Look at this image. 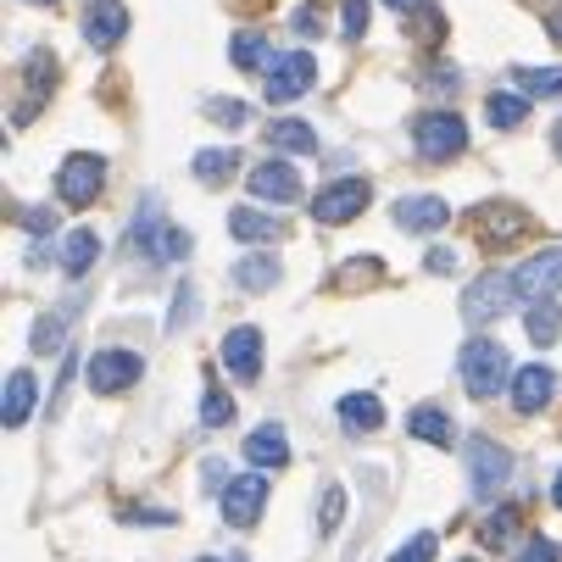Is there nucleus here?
Here are the masks:
<instances>
[{
	"instance_id": "nucleus-12",
	"label": "nucleus",
	"mask_w": 562,
	"mask_h": 562,
	"mask_svg": "<svg viewBox=\"0 0 562 562\" xmlns=\"http://www.w3.org/2000/svg\"><path fill=\"white\" fill-rule=\"evenodd\" d=\"M513 284H518V295H524V301H551V295L562 290V246L535 251V257L513 273Z\"/></svg>"
},
{
	"instance_id": "nucleus-7",
	"label": "nucleus",
	"mask_w": 562,
	"mask_h": 562,
	"mask_svg": "<svg viewBox=\"0 0 562 562\" xmlns=\"http://www.w3.org/2000/svg\"><path fill=\"white\" fill-rule=\"evenodd\" d=\"M507 473H513V451L507 446H496V440H473L468 446V479H473L479 502H491L507 485Z\"/></svg>"
},
{
	"instance_id": "nucleus-34",
	"label": "nucleus",
	"mask_w": 562,
	"mask_h": 562,
	"mask_svg": "<svg viewBox=\"0 0 562 562\" xmlns=\"http://www.w3.org/2000/svg\"><path fill=\"white\" fill-rule=\"evenodd\" d=\"M340 513H346V491H340V485H329V491H324V513H317V529L329 535V529L340 524Z\"/></svg>"
},
{
	"instance_id": "nucleus-28",
	"label": "nucleus",
	"mask_w": 562,
	"mask_h": 562,
	"mask_svg": "<svg viewBox=\"0 0 562 562\" xmlns=\"http://www.w3.org/2000/svg\"><path fill=\"white\" fill-rule=\"evenodd\" d=\"M234 168H239V150H201L195 156V179L201 184H223V179H234Z\"/></svg>"
},
{
	"instance_id": "nucleus-20",
	"label": "nucleus",
	"mask_w": 562,
	"mask_h": 562,
	"mask_svg": "<svg viewBox=\"0 0 562 562\" xmlns=\"http://www.w3.org/2000/svg\"><path fill=\"white\" fill-rule=\"evenodd\" d=\"M29 413H34V373H12L7 401H0V418H7V429H18V424H29Z\"/></svg>"
},
{
	"instance_id": "nucleus-15",
	"label": "nucleus",
	"mask_w": 562,
	"mask_h": 562,
	"mask_svg": "<svg viewBox=\"0 0 562 562\" xmlns=\"http://www.w3.org/2000/svg\"><path fill=\"white\" fill-rule=\"evenodd\" d=\"M223 368L234 373V379H257L262 373V335L257 329H234V335H223Z\"/></svg>"
},
{
	"instance_id": "nucleus-46",
	"label": "nucleus",
	"mask_w": 562,
	"mask_h": 562,
	"mask_svg": "<svg viewBox=\"0 0 562 562\" xmlns=\"http://www.w3.org/2000/svg\"><path fill=\"white\" fill-rule=\"evenodd\" d=\"M551 502H557V507H562V473H557V485H551Z\"/></svg>"
},
{
	"instance_id": "nucleus-31",
	"label": "nucleus",
	"mask_w": 562,
	"mask_h": 562,
	"mask_svg": "<svg viewBox=\"0 0 562 562\" xmlns=\"http://www.w3.org/2000/svg\"><path fill=\"white\" fill-rule=\"evenodd\" d=\"M279 56H268V40L262 34H234V67H246V72H268Z\"/></svg>"
},
{
	"instance_id": "nucleus-14",
	"label": "nucleus",
	"mask_w": 562,
	"mask_h": 562,
	"mask_svg": "<svg viewBox=\"0 0 562 562\" xmlns=\"http://www.w3.org/2000/svg\"><path fill=\"white\" fill-rule=\"evenodd\" d=\"M251 195L290 206V201H301V173H295L290 162H257V168H251Z\"/></svg>"
},
{
	"instance_id": "nucleus-47",
	"label": "nucleus",
	"mask_w": 562,
	"mask_h": 562,
	"mask_svg": "<svg viewBox=\"0 0 562 562\" xmlns=\"http://www.w3.org/2000/svg\"><path fill=\"white\" fill-rule=\"evenodd\" d=\"M551 145H557V156H562V123H557V128H551Z\"/></svg>"
},
{
	"instance_id": "nucleus-39",
	"label": "nucleus",
	"mask_w": 562,
	"mask_h": 562,
	"mask_svg": "<svg viewBox=\"0 0 562 562\" xmlns=\"http://www.w3.org/2000/svg\"><path fill=\"white\" fill-rule=\"evenodd\" d=\"M440 29H446V18H440L435 7H418V40H424V45H435V34H440Z\"/></svg>"
},
{
	"instance_id": "nucleus-5",
	"label": "nucleus",
	"mask_w": 562,
	"mask_h": 562,
	"mask_svg": "<svg viewBox=\"0 0 562 562\" xmlns=\"http://www.w3.org/2000/svg\"><path fill=\"white\" fill-rule=\"evenodd\" d=\"M518 301V284L513 273H485V279H473L468 295H462V317L468 324H496V317Z\"/></svg>"
},
{
	"instance_id": "nucleus-32",
	"label": "nucleus",
	"mask_w": 562,
	"mask_h": 562,
	"mask_svg": "<svg viewBox=\"0 0 562 562\" xmlns=\"http://www.w3.org/2000/svg\"><path fill=\"white\" fill-rule=\"evenodd\" d=\"M201 424H206V429H223V424H234V401H228L223 390H206V401H201Z\"/></svg>"
},
{
	"instance_id": "nucleus-30",
	"label": "nucleus",
	"mask_w": 562,
	"mask_h": 562,
	"mask_svg": "<svg viewBox=\"0 0 562 562\" xmlns=\"http://www.w3.org/2000/svg\"><path fill=\"white\" fill-rule=\"evenodd\" d=\"M485 117H491V128H518L524 117H529V95H491L485 101Z\"/></svg>"
},
{
	"instance_id": "nucleus-33",
	"label": "nucleus",
	"mask_w": 562,
	"mask_h": 562,
	"mask_svg": "<svg viewBox=\"0 0 562 562\" xmlns=\"http://www.w3.org/2000/svg\"><path fill=\"white\" fill-rule=\"evenodd\" d=\"M61 335H67V312L40 317V329H34V351H40V357H45V351H56V346H61Z\"/></svg>"
},
{
	"instance_id": "nucleus-43",
	"label": "nucleus",
	"mask_w": 562,
	"mask_h": 562,
	"mask_svg": "<svg viewBox=\"0 0 562 562\" xmlns=\"http://www.w3.org/2000/svg\"><path fill=\"white\" fill-rule=\"evenodd\" d=\"M424 268H429V273H451V268H457V251H440V246H435V251L424 257Z\"/></svg>"
},
{
	"instance_id": "nucleus-22",
	"label": "nucleus",
	"mask_w": 562,
	"mask_h": 562,
	"mask_svg": "<svg viewBox=\"0 0 562 562\" xmlns=\"http://www.w3.org/2000/svg\"><path fill=\"white\" fill-rule=\"evenodd\" d=\"M513 78L529 101H562V67H518Z\"/></svg>"
},
{
	"instance_id": "nucleus-45",
	"label": "nucleus",
	"mask_w": 562,
	"mask_h": 562,
	"mask_svg": "<svg viewBox=\"0 0 562 562\" xmlns=\"http://www.w3.org/2000/svg\"><path fill=\"white\" fill-rule=\"evenodd\" d=\"M384 7H395V12H418L424 0H384Z\"/></svg>"
},
{
	"instance_id": "nucleus-8",
	"label": "nucleus",
	"mask_w": 562,
	"mask_h": 562,
	"mask_svg": "<svg viewBox=\"0 0 562 562\" xmlns=\"http://www.w3.org/2000/svg\"><path fill=\"white\" fill-rule=\"evenodd\" d=\"M268 507V479L262 473H246V479H228L223 485V524L234 529H251Z\"/></svg>"
},
{
	"instance_id": "nucleus-41",
	"label": "nucleus",
	"mask_w": 562,
	"mask_h": 562,
	"mask_svg": "<svg viewBox=\"0 0 562 562\" xmlns=\"http://www.w3.org/2000/svg\"><path fill=\"white\" fill-rule=\"evenodd\" d=\"M190 312H195V290L184 284V290L173 295V329H179V324H190Z\"/></svg>"
},
{
	"instance_id": "nucleus-40",
	"label": "nucleus",
	"mask_w": 562,
	"mask_h": 562,
	"mask_svg": "<svg viewBox=\"0 0 562 562\" xmlns=\"http://www.w3.org/2000/svg\"><path fill=\"white\" fill-rule=\"evenodd\" d=\"M295 34H312V40H317V34H324V12L301 7V12H295Z\"/></svg>"
},
{
	"instance_id": "nucleus-19",
	"label": "nucleus",
	"mask_w": 562,
	"mask_h": 562,
	"mask_svg": "<svg viewBox=\"0 0 562 562\" xmlns=\"http://www.w3.org/2000/svg\"><path fill=\"white\" fill-rule=\"evenodd\" d=\"M246 457H251L257 468H284V462H290L284 429H279V424H262V429H251V440H246Z\"/></svg>"
},
{
	"instance_id": "nucleus-24",
	"label": "nucleus",
	"mask_w": 562,
	"mask_h": 562,
	"mask_svg": "<svg viewBox=\"0 0 562 562\" xmlns=\"http://www.w3.org/2000/svg\"><path fill=\"white\" fill-rule=\"evenodd\" d=\"M340 424H346L351 435H373V429L384 424V407H379L373 395H346V401H340Z\"/></svg>"
},
{
	"instance_id": "nucleus-49",
	"label": "nucleus",
	"mask_w": 562,
	"mask_h": 562,
	"mask_svg": "<svg viewBox=\"0 0 562 562\" xmlns=\"http://www.w3.org/2000/svg\"><path fill=\"white\" fill-rule=\"evenodd\" d=\"M462 562H473V557H462Z\"/></svg>"
},
{
	"instance_id": "nucleus-37",
	"label": "nucleus",
	"mask_w": 562,
	"mask_h": 562,
	"mask_svg": "<svg viewBox=\"0 0 562 562\" xmlns=\"http://www.w3.org/2000/svg\"><path fill=\"white\" fill-rule=\"evenodd\" d=\"M346 40H362L368 34V0H346Z\"/></svg>"
},
{
	"instance_id": "nucleus-21",
	"label": "nucleus",
	"mask_w": 562,
	"mask_h": 562,
	"mask_svg": "<svg viewBox=\"0 0 562 562\" xmlns=\"http://www.w3.org/2000/svg\"><path fill=\"white\" fill-rule=\"evenodd\" d=\"M279 257H246V262H234V284L239 290H251V295H262V290H273L279 284Z\"/></svg>"
},
{
	"instance_id": "nucleus-36",
	"label": "nucleus",
	"mask_w": 562,
	"mask_h": 562,
	"mask_svg": "<svg viewBox=\"0 0 562 562\" xmlns=\"http://www.w3.org/2000/svg\"><path fill=\"white\" fill-rule=\"evenodd\" d=\"M518 562H562V546H557V540H546V535H535V540L518 551Z\"/></svg>"
},
{
	"instance_id": "nucleus-4",
	"label": "nucleus",
	"mask_w": 562,
	"mask_h": 562,
	"mask_svg": "<svg viewBox=\"0 0 562 562\" xmlns=\"http://www.w3.org/2000/svg\"><path fill=\"white\" fill-rule=\"evenodd\" d=\"M312 78H317L312 50H284V56L262 72V95H268L273 106H290V101H301V95L312 90Z\"/></svg>"
},
{
	"instance_id": "nucleus-48",
	"label": "nucleus",
	"mask_w": 562,
	"mask_h": 562,
	"mask_svg": "<svg viewBox=\"0 0 562 562\" xmlns=\"http://www.w3.org/2000/svg\"><path fill=\"white\" fill-rule=\"evenodd\" d=\"M201 562H246V557H201Z\"/></svg>"
},
{
	"instance_id": "nucleus-23",
	"label": "nucleus",
	"mask_w": 562,
	"mask_h": 562,
	"mask_svg": "<svg viewBox=\"0 0 562 562\" xmlns=\"http://www.w3.org/2000/svg\"><path fill=\"white\" fill-rule=\"evenodd\" d=\"M524 329H529V340H535V346H551V340L562 335V306H557V301H529Z\"/></svg>"
},
{
	"instance_id": "nucleus-1",
	"label": "nucleus",
	"mask_w": 562,
	"mask_h": 562,
	"mask_svg": "<svg viewBox=\"0 0 562 562\" xmlns=\"http://www.w3.org/2000/svg\"><path fill=\"white\" fill-rule=\"evenodd\" d=\"M128 251H145L150 262H179V257H190V234L162 217L156 195H145L139 212H134V223H128Z\"/></svg>"
},
{
	"instance_id": "nucleus-44",
	"label": "nucleus",
	"mask_w": 562,
	"mask_h": 562,
	"mask_svg": "<svg viewBox=\"0 0 562 562\" xmlns=\"http://www.w3.org/2000/svg\"><path fill=\"white\" fill-rule=\"evenodd\" d=\"M546 29H551V40H557V45H562V12H557V7H551V12H546Z\"/></svg>"
},
{
	"instance_id": "nucleus-26",
	"label": "nucleus",
	"mask_w": 562,
	"mask_h": 562,
	"mask_svg": "<svg viewBox=\"0 0 562 562\" xmlns=\"http://www.w3.org/2000/svg\"><path fill=\"white\" fill-rule=\"evenodd\" d=\"M268 145L295 150V156H312V150H317V128H312V123H301V117H284V123H273V128H268Z\"/></svg>"
},
{
	"instance_id": "nucleus-13",
	"label": "nucleus",
	"mask_w": 562,
	"mask_h": 562,
	"mask_svg": "<svg viewBox=\"0 0 562 562\" xmlns=\"http://www.w3.org/2000/svg\"><path fill=\"white\" fill-rule=\"evenodd\" d=\"M390 217H395V228H407V234H440L451 223V206L440 195H401L390 206Z\"/></svg>"
},
{
	"instance_id": "nucleus-16",
	"label": "nucleus",
	"mask_w": 562,
	"mask_h": 562,
	"mask_svg": "<svg viewBox=\"0 0 562 562\" xmlns=\"http://www.w3.org/2000/svg\"><path fill=\"white\" fill-rule=\"evenodd\" d=\"M123 34H128V7H117V0H95V7L85 12V40L95 50H112Z\"/></svg>"
},
{
	"instance_id": "nucleus-9",
	"label": "nucleus",
	"mask_w": 562,
	"mask_h": 562,
	"mask_svg": "<svg viewBox=\"0 0 562 562\" xmlns=\"http://www.w3.org/2000/svg\"><path fill=\"white\" fill-rule=\"evenodd\" d=\"M139 373H145V357L112 346V351H95V357H90V373H85V379H90L95 395H117V390H128Z\"/></svg>"
},
{
	"instance_id": "nucleus-29",
	"label": "nucleus",
	"mask_w": 562,
	"mask_h": 562,
	"mask_svg": "<svg viewBox=\"0 0 562 562\" xmlns=\"http://www.w3.org/2000/svg\"><path fill=\"white\" fill-rule=\"evenodd\" d=\"M518 529H524V513H518V507H496L485 524H479V540H485V546L496 551V546H507Z\"/></svg>"
},
{
	"instance_id": "nucleus-10",
	"label": "nucleus",
	"mask_w": 562,
	"mask_h": 562,
	"mask_svg": "<svg viewBox=\"0 0 562 562\" xmlns=\"http://www.w3.org/2000/svg\"><path fill=\"white\" fill-rule=\"evenodd\" d=\"M473 228H479V239H485L491 251H507V246H518V239L529 234V212L524 206H479L473 212Z\"/></svg>"
},
{
	"instance_id": "nucleus-6",
	"label": "nucleus",
	"mask_w": 562,
	"mask_h": 562,
	"mask_svg": "<svg viewBox=\"0 0 562 562\" xmlns=\"http://www.w3.org/2000/svg\"><path fill=\"white\" fill-rule=\"evenodd\" d=\"M101 184H106V162H101V156H90V150L67 156L61 173H56V195H61L67 206H90V201L101 195Z\"/></svg>"
},
{
	"instance_id": "nucleus-27",
	"label": "nucleus",
	"mask_w": 562,
	"mask_h": 562,
	"mask_svg": "<svg viewBox=\"0 0 562 562\" xmlns=\"http://www.w3.org/2000/svg\"><path fill=\"white\" fill-rule=\"evenodd\" d=\"M407 429H413L418 440H429V446H440V451H446V446L457 440V424H451V418H446L440 407H418V413L407 418Z\"/></svg>"
},
{
	"instance_id": "nucleus-42",
	"label": "nucleus",
	"mask_w": 562,
	"mask_h": 562,
	"mask_svg": "<svg viewBox=\"0 0 562 562\" xmlns=\"http://www.w3.org/2000/svg\"><path fill=\"white\" fill-rule=\"evenodd\" d=\"M23 223H29V234H50V228H56V212L34 206V212H23Z\"/></svg>"
},
{
	"instance_id": "nucleus-17",
	"label": "nucleus",
	"mask_w": 562,
	"mask_h": 562,
	"mask_svg": "<svg viewBox=\"0 0 562 562\" xmlns=\"http://www.w3.org/2000/svg\"><path fill=\"white\" fill-rule=\"evenodd\" d=\"M551 395H557V373L540 368V362H529V368L513 379V407H518V413H540Z\"/></svg>"
},
{
	"instance_id": "nucleus-3",
	"label": "nucleus",
	"mask_w": 562,
	"mask_h": 562,
	"mask_svg": "<svg viewBox=\"0 0 562 562\" xmlns=\"http://www.w3.org/2000/svg\"><path fill=\"white\" fill-rule=\"evenodd\" d=\"M413 145H418L424 162H451V156L468 150V128H462L457 112H424L413 123Z\"/></svg>"
},
{
	"instance_id": "nucleus-18",
	"label": "nucleus",
	"mask_w": 562,
	"mask_h": 562,
	"mask_svg": "<svg viewBox=\"0 0 562 562\" xmlns=\"http://www.w3.org/2000/svg\"><path fill=\"white\" fill-rule=\"evenodd\" d=\"M95 257H101V239H95V228H72V234L61 239V268H67L72 279H85V273L95 268Z\"/></svg>"
},
{
	"instance_id": "nucleus-35",
	"label": "nucleus",
	"mask_w": 562,
	"mask_h": 562,
	"mask_svg": "<svg viewBox=\"0 0 562 562\" xmlns=\"http://www.w3.org/2000/svg\"><path fill=\"white\" fill-rule=\"evenodd\" d=\"M429 557H435V535L424 529V535H413L407 546H401V551H395L390 562H429Z\"/></svg>"
},
{
	"instance_id": "nucleus-50",
	"label": "nucleus",
	"mask_w": 562,
	"mask_h": 562,
	"mask_svg": "<svg viewBox=\"0 0 562 562\" xmlns=\"http://www.w3.org/2000/svg\"><path fill=\"white\" fill-rule=\"evenodd\" d=\"M40 7H45V0H40Z\"/></svg>"
},
{
	"instance_id": "nucleus-11",
	"label": "nucleus",
	"mask_w": 562,
	"mask_h": 562,
	"mask_svg": "<svg viewBox=\"0 0 562 562\" xmlns=\"http://www.w3.org/2000/svg\"><path fill=\"white\" fill-rule=\"evenodd\" d=\"M368 201H373V190H368L362 179H335L329 190L312 195V217H317V223H351Z\"/></svg>"
},
{
	"instance_id": "nucleus-38",
	"label": "nucleus",
	"mask_w": 562,
	"mask_h": 562,
	"mask_svg": "<svg viewBox=\"0 0 562 562\" xmlns=\"http://www.w3.org/2000/svg\"><path fill=\"white\" fill-rule=\"evenodd\" d=\"M206 117H212V123L239 128V123H246V106H239V101H206Z\"/></svg>"
},
{
	"instance_id": "nucleus-25",
	"label": "nucleus",
	"mask_w": 562,
	"mask_h": 562,
	"mask_svg": "<svg viewBox=\"0 0 562 562\" xmlns=\"http://www.w3.org/2000/svg\"><path fill=\"white\" fill-rule=\"evenodd\" d=\"M228 234H234V239H279L284 223L268 217V212H257V206H239V212L228 217Z\"/></svg>"
},
{
	"instance_id": "nucleus-2",
	"label": "nucleus",
	"mask_w": 562,
	"mask_h": 562,
	"mask_svg": "<svg viewBox=\"0 0 562 562\" xmlns=\"http://www.w3.org/2000/svg\"><path fill=\"white\" fill-rule=\"evenodd\" d=\"M457 368H462V390H468L473 401H491V395L507 384V351H502L496 340H468Z\"/></svg>"
}]
</instances>
